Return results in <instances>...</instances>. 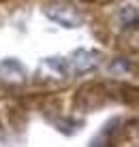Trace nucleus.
Returning <instances> with one entry per match:
<instances>
[{
  "label": "nucleus",
  "instance_id": "nucleus-1",
  "mask_svg": "<svg viewBox=\"0 0 139 147\" xmlns=\"http://www.w3.org/2000/svg\"><path fill=\"white\" fill-rule=\"evenodd\" d=\"M45 15H47L51 22L60 24V26H64V28H77L81 24L79 15L75 11H71V9H64V7H47L45 9Z\"/></svg>",
  "mask_w": 139,
  "mask_h": 147
},
{
  "label": "nucleus",
  "instance_id": "nucleus-2",
  "mask_svg": "<svg viewBox=\"0 0 139 147\" xmlns=\"http://www.w3.org/2000/svg\"><path fill=\"white\" fill-rule=\"evenodd\" d=\"M96 64V53L88 51V49H77L73 53V68L77 73H86Z\"/></svg>",
  "mask_w": 139,
  "mask_h": 147
},
{
  "label": "nucleus",
  "instance_id": "nucleus-3",
  "mask_svg": "<svg viewBox=\"0 0 139 147\" xmlns=\"http://www.w3.org/2000/svg\"><path fill=\"white\" fill-rule=\"evenodd\" d=\"M0 70H2V73H7V75H15V77H22V75H26L24 64L19 62V60H15V58L2 60V64H0Z\"/></svg>",
  "mask_w": 139,
  "mask_h": 147
},
{
  "label": "nucleus",
  "instance_id": "nucleus-4",
  "mask_svg": "<svg viewBox=\"0 0 139 147\" xmlns=\"http://www.w3.org/2000/svg\"><path fill=\"white\" fill-rule=\"evenodd\" d=\"M45 66H47L54 75H66V70H69V64H66L64 58H58V55H54V58H47L45 60Z\"/></svg>",
  "mask_w": 139,
  "mask_h": 147
},
{
  "label": "nucleus",
  "instance_id": "nucleus-5",
  "mask_svg": "<svg viewBox=\"0 0 139 147\" xmlns=\"http://www.w3.org/2000/svg\"><path fill=\"white\" fill-rule=\"evenodd\" d=\"M135 17H137V11H135V9H133V7H124V9H122V11H120V19H122V22H124V24L133 22V19H135Z\"/></svg>",
  "mask_w": 139,
  "mask_h": 147
}]
</instances>
